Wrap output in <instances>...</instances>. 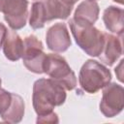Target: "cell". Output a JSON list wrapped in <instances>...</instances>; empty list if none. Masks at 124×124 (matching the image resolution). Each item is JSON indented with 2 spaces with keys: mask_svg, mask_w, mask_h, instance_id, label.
I'll use <instances>...</instances> for the list:
<instances>
[{
  "mask_svg": "<svg viewBox=\"0 0 124 124\" xmlns=\"http://www.w3.org/2000/svg\"><path fill=\"white\" fill-rule=\"evenodd\" d=\"M111 80L110 71L102 63L88 59L81 66L78 74L80 87L89 94H95Z\"/></svg>",
  "mask_w": 124,
  "mask_h": 124,
  "instance_id": "277c9868",
  "label": "cell"
},
{
  "mask_svg": "<svg viewBox=\"0 0 124 124\" xmlns=\"http://www.w3.org/2000/svg\"><path fill=\"white\" fill-rule=\"evenodd\" d=\"M93 1H97V0H93Z\"/></svg>",
  "mask_w": 124,
  "mask_h": 124,
  "instance_id": "603a6c76",
  "label": "cell"
},
{
  "mask_svg": "<svg viewBox=\"0 0 124 124\" xmlns=\"http://www.w3.org/2000/svg\"><path fill=\"white\" fill-rule=\"evenodd\" d=\"M68 23L77 45L87 55L98 57L104 46V33L93 24L78 22L73 18Z\"/></svg>",
  "mask_w": 124,
  "mask_h": 124,
  "instance_id": "3957f363",
  "label": "cell"
},
{
  "mask_svg": "<svg viewBox=\"0 0 124 124\" xmlns=\"http://www.w3.org/2000/svg\"><path fill=\"white\" fill-rule=\"evenodd\" d=\"M12 102V92L0 87V115L9 108Z\"/></svg>",
  "mask_w": 124,
  "mask_h": 124,
  "instance_id": "9a60e30c",
  "label": "cell"
},
{
  "mask_svg": "<svg viewBox=\"0 0 124 124\" xmlns=\"http://www.w3.org/2000/svg\"><path fill=\"white\" fill-rule=\"evenodd\" d=\"M6 1H7V0H0V13H1L2 8H3V6H4V4H5Z\"/></svg>",
  "mask_w": 124,
  "mask_h": 124,
  "instance_id": "ffe728a7",
  "label": "cell"
},
{
  "mask_svg": "<svg viewBox=\"0 0 124 124\" xmlns=\"http://www.w3.org/2000/svg\"><path fill=\"white\" fill-rule=\"evenodd\" d=\"M1 83H2V80H1V78H0V87H1Z\"/></svg>",
  "mask_w": 124,
  "mask_h": 124,
  "instance_id": "7402d4cb",
  "label": "cell"
},
{
  "mask_svg": "<svg viewBox=\"0 0 124 124\" xmlns=\"http://www.w3.org/2000/svg\"><path fill=\"white\" fill-rule=\"evenodd\" d=\"M36 122L37 123H58L59 119H58L57 113L51 111L49 113L38 116L36 119Z\"/></svg>",
  "mask_w": 124,
  "mask_h": 124,
  "instance_id": "2e32d148",
  "label": "cell"
},
{
  "mask_svg": "<svg viewBox=\"0 0 124 124\" xmlns=\"http://www.w3.org/2000/svg\"><path fill=\"white\" fill-rule=\"evenodd\" d=\"M25 111V104L21 96L12 93V102L9 108L0 115L2 120L6 123H19Z\"/></svg>",
  "mask_w": 124,
  "mask_h": 124,
  "instance_id": "5bb4252c",
  "label": "cell"
},
{
  "mask_svg": "<svg viewBox=\"0 0 124 124\" xmlns=\"http://www.w3.org/2000/svg\"><path fill=\"white\" fill-rule=\"evenodd\" d=\"M103 21L108 31L118 36L123 35V9L108 6L103 14Z\"/></svg>",
  "mask_w": 124,
  "mask_h": 124,
  "instance_id": "4fadbf2b",
  "label": "cell"
},
{
  "mask_svg": "<svg viewBox=\"0 0 124 124\" xmlns=\"http://www.w3.org/2000/svg\"><path fill=\"white\" fill-rule=\"evenodd\" d=\"M100 8L96 1L84 0L80 2L76 8L73 19L78 22L93 24L99 18Z\"/></svg>",
  "mask_w": 124,
  "mask_h": 124,
  "instance_id": "7c38bea8",
  "label": "cell"
},
{
  "mask_svg": "<svg viewBox=\"0 0 124 124\" xmlns=\"http://www.w3.org/2000/svg\"><path fill=\"white\" fill-rule=\"evenodd\" d=\"M74 6L64 0H39L32 4L29 25L34 29H41L46 22L54 19H67Z\"/></svg>",
  "mask_w": 124,
  "mask_h": 124,
  "instance_id": "7a4b0ae2",
  "label": "cell"
},
{
  "mask_svg": "<svg viewBox=\"0 0 124 124\" xmlns=\"http://www.w3.org/2000/svg\"><path fill=\"white\" fill-rule=\"evenodd\" d=\"M46 46L49 50L57 53L64 52L72 46V40L66 23L58 22L48 28L46 35Z\"/></svg>",
  "mask_w": 124,
  "mask_h": 124,
  "instance_id": "9c48e42d",
  "label": "cell"
},
{
  "mask_svg": "<svg viewBox=\"0 0 124 124\" xmlns=\"http://www.w3.org/2000/svg\"><path fill=\"white\" fill-rule=\"evenodd\" d=\"M43 43L35 36L29 35L23 40L22 62L28 71L34 74L44 73V61L46 58Z\"/></svg>",
  "mask_w": 124,
  "mask_h": 124,
  "instance_id": "8992f818",
  "label": "cell"
},
{
  "mask_svg": "<svg viewBox=\"0 0 124 124\" xmlns=\"http://www.w3.org/2000/svg\"><path fill=\"white\" fill-rule=\"evenodd\" d=\"M27 0H7L2 8L4 19L13 30H19L26 24L28 17Z\"/></svg>",
  "mask_w": 124,
  "mask_h": 124,
  "instance_id": "ba28073f",
  "label": "cell"
},
{
  "mask_svg": "<svg viewBox=\"0 0 124 124\" xmlns=\"http://www.w3.org/2000/svg\"><path fill=\"white\" fill-rule=\"evenodd\" d=\"M7 31H8L7 30V27L2 22H0V48L3 46V43H4V40H5Z\"/></svg>",
  "mask_w": 124,
  "mask_h": 124,
  "instance_id": "e0dca14e",
  "label": "cell"
},
{
  "mask_svg": "<svg viewBox=\"0 0 124 124\" xmlns=\"http://www.w3.org/2000/svg\"><path fill=\"white\" fill-rule=\"evenodd\" d=\"M44 73L59 83L65 90H73L77 86V77L67 60L56 53H48L44 61Z\"/></svg>",
  "mask_w": 124,
  "mask_h": 124,
  "instance_id": "5b68a950",
  "label": "cell"
},
{
  "mask_svg": "<svg viewBox=\"0 0 124 124\" xmlns=\"http://www.w3.org/2000/svg\"><path fill=\"white\" fill-rule=\"evenodd\" d=\"M102 99L99 105L104 116L111 118L118 115L124 108V89L116 82H109L103 88Z\"/></svg>",
  "mask_w": 124,
  "mask_h": 124,
  "instance_id": "52a82bcc",
  "label": "cell"
},
{
  "mask_svg": "<svg viewBox=\"0 0 124 124\" xmlns=\"http://www.w3.org/2000/svg\"><path fill=\"white\" fill-rule=\"evenodd\" d=\"M122 36H115L108 33H104L105 41L103 49L98 56L99 59L107 66H112L123 53Z\"/></svg>",
  "mask_w": 124,
  "mask_h": 124,
  "instance_id": "30bf717a",
  "label": "cell"
},
{
  "mask_svg": "<svg viewBox=\"0 0 124 124\" xmlns=\"http://www.w3.org/2000/svg\"><path fill=\"white\" fill-rule=\"evenodd\" d=\"M113 1L116 2V3H118V4H120V5H123V3H124L123 0H113Z\"/></svg>",
  "mask_w": 124,
  "mask_h": 124,
  "instance_id": "44dd1931",
  "label": "cell"
},
{
  "mask_svg": "<svg viewBox=\"0 0 124 124\" xmlns=\"http://www.w3.org/2000/svg\"><path fill=\"white\" fill-rule=\"evenodd\" d=\"M66 3H68V4H70V5H72V6H74L78 0H64Z\"/></svg>",
  "mask_w": 124,
  "mask_h": 124,
  "instance_id": "d6986e66",
  "label": "cell"
},
{
  "mask_svg": "<svg viewBox=\"0 0 124 124\" xmlns=\"http://www.w3.org/2000/svg\"><path fill=\"white\" fill-rule=\"evenodd\" d=\"M123 62H124V60L121 59V60H120V63H119V65H118V67H116V68L114 69V72H115V74L117 75V78H118V79H119L120 81H122V66H123Z\"/></svg>",
  "mask_w": 124,
  "mask_h": 124,
  "instance_id": "ac0fdd59",
  "label": "cell"
},
{
  "mask_svg": "<svg viewBox=\"0 0 124 124\" xmlns=\"http://www.w3.org/2000/svg\"><path fill=\"white\" fill-rule=\"evenodd\" d=\"M2 47L5 57L11 61H17L22 57L23 41L16 30L7 31Z\"/></svg>",
  "mask_w": 124,
  "mask_h": 124,
  "instance_id": "8fae6325",
  "label": "cell"
},
{
  "mask_svg": "<svg viewBox=\"0 0 124 124\" xmlns=\"http://www.w3.org/2000/svg\"><path fill=\"white\" fill-rule=\"evenodd\" d=\"M67 98L66 90L51 78H39L33 84L32 103L38 116L53 111L62 106Z\"/></svg>",
  "mask_w": 124,
  "mask_h": 124,
  "instance_id": "6da1fadb",
  "label": "cell"
}]
</instances>
